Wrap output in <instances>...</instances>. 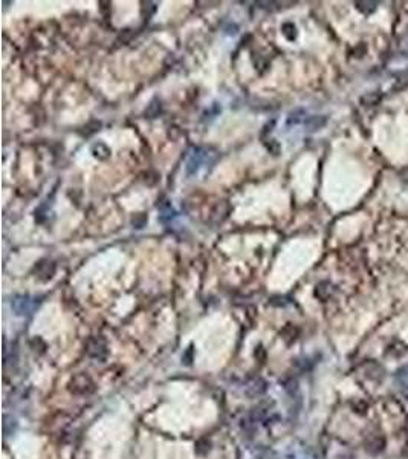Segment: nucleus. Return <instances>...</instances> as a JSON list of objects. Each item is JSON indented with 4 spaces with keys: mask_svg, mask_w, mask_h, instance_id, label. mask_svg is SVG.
Returning <instances> with one entry per match:
<instances>
[{
    "mask_svg": "<svg viewBox=\"0 0 408 459\" xmlns=\"http://www.w3.org/2000/svg\"><path fill=\"white\" fill-rule=\"evenodd\" d=\"M205 159H207V150L199 149V147L194 149L193 153L190 155L188 161H187V173L188 175H194L200 168V165L205 162Z\"/></svg>",
    "mask_w": 408,
    "mask_h": 459,
    "instance_id": "nucleus-1",
    "label": "nucleus"
},
{
    "mask_svg": "<svg viewBox=\"0 0 408 459\" xmlns=\"http://www.w3.org/2000/svg\"><path fill=\"white\" fill-rule=\"evenodd\" d=\"M37 273L42 279L48 280L54 276L55 273V263L51 262V260H45V262H40L38 266H37Z\"/></svg>",
    "mask_w": 408,
    "mask_h": 459,
    "instance_id": "nucleus-2",
    "label": "nucleus"
},
{
    "mask_svg": "<svg viewBox=\"0 0 408 459\" xmlns=\"http://www.w3.org/2000/svg\"><path fill=\"white\" fill-rule=\"evenodd\" d=\"M327 123L326 117H318V115H314V117H309L304 120V124L308 127L309 132H317L320 130L321 127H324Z\"/></svg>",
    "mask_w": 408,
    "mask_h": 459,
    "instance_id": "nucleus-3",
    "label": "nucleus"
},
{
    "mask_svg": "<svg viewBox=\"0 0 408 459\" xmlns=\"http://www.w3.org/2000/svg\"><path fill=\"white\" fill-rule=\"evenodd\" d=\"M376 6H378V2H356V8L364 14L373 12Z\"/></svg>",
    "mask_w": 408,
    "mask_h": 459,
    "instance_id": "nucleus-4",
    "label": "nucleus"
},
{
    "mask_svg": "<svg viewBox=\"0 0 408 459\" xmlns=\"http://www.w3.org/2000/svg\"><path fill=\"white\" fill-rule=\"evenodd\" d=\"M303 120H304V110L303 109H298V110H294V112L289 113L288 124H300Z\"/></svg>",
    "mask_w": 408,
    "mask_h": 459,
    "instance_id": "nucleus-5",
    "label": "nucleus"
},
{
    "mask_svg": "<svg viewBox=\"0 0 408 459\" xmlns=\"http://www.w3.org/2000/svg\"><path fill=\"white\" fill-rule=\"evenodd\" d=\"M283 34H284V37L288 39V40H294L295 37H297V29H295V26L292 25V23H286V25H283Z\"/></svg>",
    "mask_w": 408,
    "mask_h": 459,
    "instance_id": "nucleus-6",
    "label": "nucleus"
}]
</instances>
